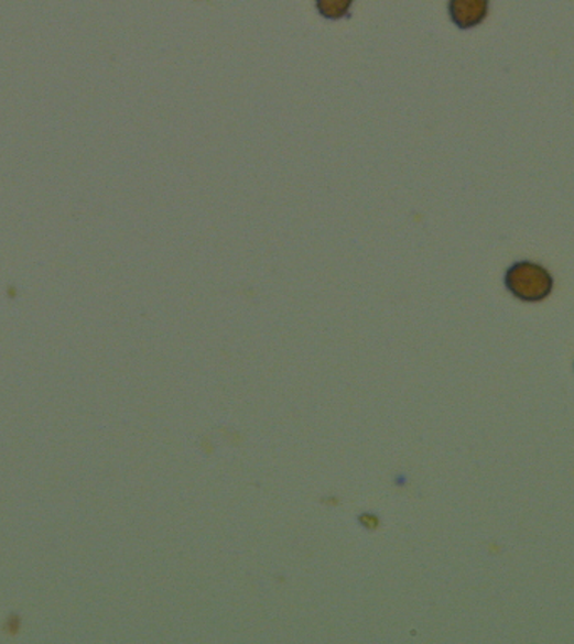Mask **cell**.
<instances>
[{
	"label": "cell",
	"instance_id": "cell-1",
	"mask_svg": "<svg viewBox=\"0 0 574 644\" xmlns=\"http://www.w3.org/2000/svg\"><path fill=\"white\" fill-rule=\"evenodd\" d=\"M506 287L522 303H541L553 293V275L543 265L531 261L512 264L506 272Z\"/></svg>",
	"mask_w": 574,
	"mask_h": 644
},
{
	"label": "cell",
	"instance_id": "cell-2",
	"mask_svg": "<svg viewBox=\"0 0 574 644\" xmlns=\"http://www.w3.org/2000/svg\"><path fill=\"white\" fill-rule=\"evenodd\" d=\"M489 12V0H448V14L458 29L483 24Z\"/></svg>",
	"mask_w": 574,
	"mask_h": 644
},
{
	"label": "cell",
	"instance_id": "cell-3",
	"mask_svg": "<svg viewBox=\"0 0 574 644\" xmlns=\"http://www.w3.org/2000/svg\"><path fill=\"white\" fill-rule=\"evenodd\" d=\"M353 0H316V9L323 18L338 21L351 9Z\"/></svg>",
	"mask_w": 574,
	"mask_h": 644
}]
</instances>
